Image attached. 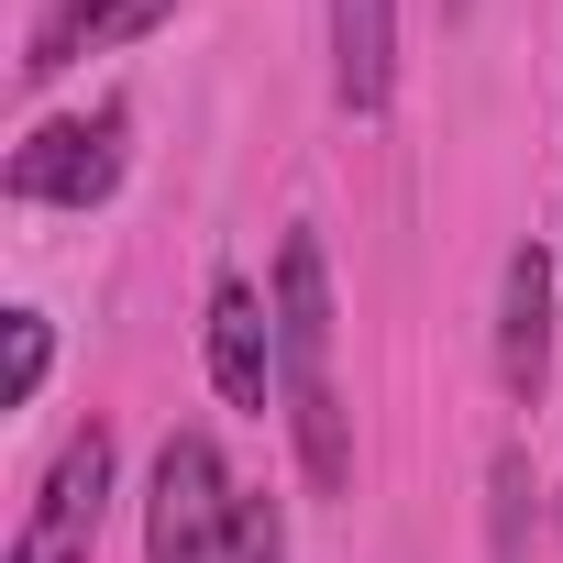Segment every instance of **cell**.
<instances>
[{"mask_svg": "<svg viewBox=\"0 0 563 563\" xmlns=\"http://www.w3.org/2000/svg\"><path fill=\"white\" fill-rule=\"evenodd\" d=\"M276 409L299 431V475L321 497H343L354 431L332 398V254H321V232H288V254H276Z\"/></svg>", "mask_w": 563, "mask_h": 563, "instance_id": "6da1fadb", "label": "cell"}, {"mask_svg": "<svg viewBox=\"0 0 563 563\" xmlns=\"http://www.w3.org/2000/svg\"><path fill=\"white\" fill-rule=\"evenodd\" d=\"M122 155H133V111L122 100L67 111V122H34L23 155H12V199H34V210H100L122 188Z\"/></svg>", "mask_w": 563, "mask_h": 563, "instance_id": "7a4b0ae2", "label": "cell"}, {"mask_svg": "<svg viewBox=\"0 0 563 563\" xmlns=\"http://www.w3.org/2000/svg\"><path fill=\"white\" fill-rule=\"evenodd\" d=\"M232 475L210 453V431H177L155 453V497H144V563H210L221 552V519H232Z\"/></svg>", "mask_w": 563, "mask_h": 563, "instance_id": "3957f363", "label": "cell"}, {"mask_svg": "<svg viewBox=\"0 0 563 563\" xmlns=\"http://www.w3.org/2000/svg\"><path fill=\"white\" fill-rule=\"evenodd\" d=\"M100 508H111V431L89 420V431L56 453V475H45V497H34V519H23L12 563H89V541H100Z\"/></svg>", "mask_w": 563, "mask_h": 563, "instance_id": "277c9868", "label": "cell"}, {"mask_svg": "<svg viewBox=\"0 0 563 563\" xmlns=\"http://www.w3.org/2000/svg\"><path fill=\"white\" fill-rule=\"evenodd\" d=\"M497 387L519 409L552 387V254L541 243H519L508 276H497Z\"/></svg>", "mask_w": 563, "mask_h": 563, "instance_id": "5b68a950", "label": "cell"}, {"mask_svg": "<svg viewBox=\"0 0 563 563\" xmlns=\"http://www.w3.org/2000/svg\"><path fill=\"white\" fill-rule=\"evenodd\" d=\"M210 387L232 409H276V299H254L243 276L210 288Z\"/></svg>", "mask_w": 563, "mask_h": 563, "instance_id": "8992f818", "label": "cell"}, {"mask_svg": "<svg viewBox=\"0 0 563 563\" xmlns=\"http://www.w3.org/2000/svg\"><path fill=\"white\" fill-rule=\"evenodd\" d=\"M332 89L354 122L387 111L398 89V0H332Z\"/></svg>", "mask_w": 563, "mask_h": 563, "instance_id": "52a82bcc", "label": "cell"}, {"mask_svg": "<svg viewBox=\"0 0 563 563\" xmlns=\"http://www.w3.org/2000/svg\"><path fill=\"white\" fill-rule=\"evenodd\" d=\"M166 12H177V0H56V12L34 23V56H23V78H56V67H78V56H111V45L155 34Z\"/></svg>", "mask_w": 563, "mask_h": 563, "instance_id": "ba28073f", "label": "cell"}, {"mask_svg": "<svg viewBox=\"0 0 563 563\" xmlns=\"http://www.w3.org/2000/svg\"><path fill=\"white\" fill-rule=\"evenodd\" d=\"M210 563H288V519H276V497H232Z\"/></svg>", "mask_w": 563, "mask_h": 563, "instance_id": "9c48e42d", "label": "cell"}, {"mask_svg": "<svg viewBox=\"0 0 563 563\" xmlns=\"http://www.w3.org/2000/svg\"><path fill=\"white\" fill-rule=\"evenodd\" d=\"M486 519H497V563H519V530H530V453H497L486 464Z\"/></svg>", "mask_w": 563, "mask_h": 563, "instance_id": "30bf717a", "label": "cell"}, {"mask_svg": "<svg viewBox=\"0 0 563 563\" xmlns=\"http://www.w3.org/2000/svg\"><path fill=\"white\" fill-rule=\"evenodd\" d=\"M45 365H56V332H45V310H12V409L45 387Z\"/></svg>", "mask_w": 563, "mask_h": 563, "instance_id": "8fae6325", "label": "cell"}]
</instances>
